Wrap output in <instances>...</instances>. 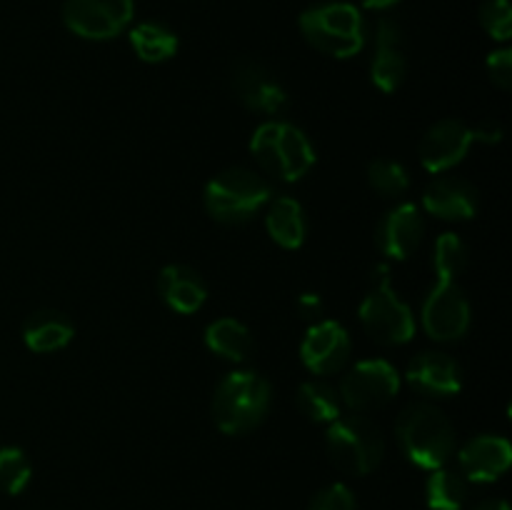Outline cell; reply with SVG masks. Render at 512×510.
<instances>
[{"mask_svg":"<svg viewBox=\"0 0 512 510\" xmlns=\"http://www.w3.org/2000/svg\"><path fill=\"white\" fill-rule=\"evenodd\" d=\"M470 510H510V505L500 498H490V500H480V503L473 505Z\"/></svg>","mask_w":512,"mask_h":510,"instance_id":"d6a6232c","label":"cell"},{"mask_svg":"<svg viewBox=\"0 0 512 510\" xmlns=\"http://www.w3.org/2000/svg\"><path fill=\"white\" fill-rule=\"evenodd\" d=\"M205 345L213 350L215 355L233 363H243L248 355L253 353V335L243 323L233 318H220L208 325L205 330Z\"/></svg>","mask_w":512,"mask_h":510,"instance_id":"7402d4cb","label":"cell"},{"mask_svg":"<svg viewBox=\"0 0 512 510\" xmlns=\"http://www.w3.org/2000/svg\"><path fill=\"white\" fill-rule=\"evenodd\" d=\"M250 150L265 173L285 183H295L315 165V150L308 135L283 120L260 125L250 140Z\"/></svg>","mask_w":512,"mask_h":510,"instance_id":"277c9868","label":"cell"},{"mask_svg":"<svg viewBox=\"0 0 512 510\" xmlns=\"http://www.w3.org/2000/svg\"><path fill=\"white\" fill-rule=\"evenodd\" d=\"M295 403L300 413L313 423H333L335 418H340V408H343L338 390L320 380H305L298 388Z\"/></svg>","mask_w":512,"mask_h":510,"instance_id":"d4e9b609","label":"cell"},{"mask_svg":"<svg viewBox=\"0 0 512 510\" xmlns=\"http://www.w3.org/2000/svg\"><path fill=\"white\" fill-rule=\"evenodd\" d=\"M133 10V0H65L63 20L80 38L108 40L128 28Z\"/></svg>","mask_w":512,"mask_h":510,"instance_id":"8fae6325","label":"cell"},{"mask_svg":"<svg viewBox=\"0 0 512 510\" xmlns=\"http://www.w3.org/2000/svg\"><path fill=\"white\" fill-rule=\"evenodd\" d=\"M512 448L500 435H478L460 448V473L468 483H493L510 468Z\"/></svg>","mask_w":512,"mask_h":510,"instance_id":"2e32d148","label":"cell"},{"mask_svg":"<svg viewBox=\"0 0 512 510\" xmlns=\"http://www.w3.org/2000/svg\"><path fill=\"white\" fill-rule=\"evenodd\" d=\"M425 235V220L418 205L403 203L388 210L375 230L378 250L390 260H405L418 250Z\"/></svg>","mask_w":512,"mask_h":510,"instance_id":"5bb4252c","label":"cell"},{"mask_svg":"<svg viewBox=\"0 0 512 510\" xmlns=\"http://www.w3.org/2000/svg\"><path fill=\"white\" fill-rule=\"evenodd\" d=\"M423 328L425 333L440 343L460 340L470 328V303L465 298L458 278L438 275V283L430 290L423 303Z\"/></svg>","mask_w":512,"mask_h":510,"instance_id":"30bf717a","label":"cell"},{"mask_svg":"<svg viewBox=\"0 0 512 510\" xmlns=\"http://www.w3.org/2000/svg\"><path fill=\"white\" fill-rule=\"evenodd\" d=\"M273 400L270 383L255 370H235L213 393V420L223 433L243 435L265 420Z\"/></svg>","mask_w":512,"mask_h":510,"instance_id":"7a4b0ae2","label":"cell"},{"mask_svg":"<svg viewBox=\"0 0 512 510\" xmlns=\"http://www.w3.org/2000/svg\"><path fill=\"white\" fill-rule=\"evenodd\" d=\"M308 510H358V503L348 485L333 483L313 495Z\"/></svg>","mask_w":512,"mask_h":510,"instance_id":"f546056e","label":"cell"},{"mask_svg":"<svg viewBox=\"0 0 512 510\" xmlns=\"http://www.w3.org/2000/svg\"><path fill=\"white\" fill-rule=\"evenodd\" d=\"M480 25L495 40H510L512 35V10L508 0H485L480 5Z\"/></svg>","mask_w":512,"mask_h":510,"instance_id":"f1b7e54d","label":"cell"},{"mask_svg":"<svg viewBox=\"0 0 512 510\" xmlns=\"http://www.w3.org/2000/svg\"><path fill=\"white\" fill-rule=\"evenodd\" d=\"M488 75L498 88H512V50L503 48L488 55Z\"/></svg>","mask_w":512,"mask_h":510,"instance_id":"4dcf8cb0","label":"cell"},{"mask_svg":"<svg viewBox=\"0 0 512 510\" xmlns=\"http://www.w3.org/2000/svg\"><path fill=\"white\" fill-rule=\"evenodd\" d=\"M33 465L20 448H0V490L8 495H20L30 483Z\"/></svg>","mask_w":512,"mask_h":510,"instance_id":"4316f807","label":"cell"},{"mask_svg":"<svg viewBox=\"0 0 512 510\" xmlns=\"http://www.w3.org/2000/svg\"><path fill=\"white\" fill-rule=\"evenodd\" d=\"M360 323L380 345H403L415 335V318L388 280V268H378V285L360 303Z\"/></svg>","mask_w":512,"mask_h":510,"instance_id":"52a82bcc","label":"cell"},{"mask_svg":"<svg viewBox=\"0 0 512 510\" xmlns=\"http://www.w3.org/2000/svg\"><path fill=\"white\" fill-rule=\"evenodd\" d=\"M230 85H233L235 98L255 113L278 115L288 105V93L278 83V78L265 65L250 58L235 60L230 70Z\"/></svg>","mask_w":512,"mask_h":510,"instance_id":"7c38bea8","label":"cell"},{"mask_svg":"<svg viewBox=\"0 0 512 510\" xmlns=\"http://www.w3.org/2000/svg\"><path fill=\"white\" fill-rule=\"evenodd\" d=\"M160 298L178 313L188 315L203 308L208 298V285L198 270L188 265H165L158 275Z\"/></svg>","mask_w":512,"mask_h":510,"instance_id":"d6986e66","label":"cell"},{"mask_svg":"<svg viewBox=\"0 0 512 510\" xmlns=\"http://www.w3.org/2000/svg\"><path fill=\"white\" fill-rule=\"evenodd\" d=\"M395 438L400 450L418 468H443L455 453V428L448 415L430 403H413L398 415Z\"/></svg>","mask_w":512,"mask_h":510,"instance_id":"6da1fadb","label":"cell"},{"mask_svg":"<svg viewBox=\"0 0 512 510\" xmlns=\"http://www.w3.org/2000/svg\"><path fill=\"white\" fill-rule=\"evenodd\" d=\"M265 225L268 233L280 248L295 250L305 240V213L298 200L293 198H275L270 200L268 213H265Z\"/></svg>","mask_w":512,"mask_h":510,"instance_id":"44dd1931","label":"cell"},{"mask_svg":"<svg viewBox=\"0 0 512 510\" xmlns=\"http://www.w3.org/2000/svg\"><path fill=\"white\" fill-rule=\"evenodd\" d=\"M130 45L145 63H163L178 53V35L163 23H140L130 30Z\"/></svg>","mask_w":512,"mask_h":510,"instance_id":"cb8c5ba5","label":"cell"},{"mask_svg":"<svg viewBox=\"0 0 512 510\" xmlns=\"http://www.w3.org/2000/svg\"><path fill=\"white\" fill-rule=\"evenodd\" d=\"M400 0H363V5L368 10H388L393 8V5H398Z\"/></svg>","mask_w":512,"mask_h":510,"instance_id":"836d02e7","label":"cell"},{"mask_svg":"<svg viewBox=\"0 0 512 510\" xmlns=\"http://www.w3.org/2000/svg\"><path fill=\"white\" fill-rule=\"evenodd\" d=\"M368 180L383 198H400L410 188V175L398 160L378 158L368 165Z\"/></svg>","mask_w":512,"mask_h":510,"instance_id":"484cf974","label":"cell"},{"mask_svg":"<svg viewBox=\"0 0 512 510\" xmlns=\"http://www.w3.org/2000/svg\"><path fill=\"white\" fill-rule=\"evenodd\" d=\"M400 375L388 360H360L340 380V403L355 413L378 410L398 395Z\"/></svg>","mask_w":512,"mask_h":510,"instance_id":"9c48e42d","label":"cell"},{"mask_svg":"<svg viewBox=\"0 0 512 510\" xmlns=\"http://www.w3.org/2000/svg\"><path fill=\"white\" fill-rule=\"evenodd\" d=\"M423 208L443 220H470L478 213V190L465 178L443 175L425 188Z\"/></svg>","mask_w":512,"mask_h":510,"instance_id":"ac0fdd59","label":"cell"},{"mask_svg":"<svg viewBox=\"0 0 512 510\" xmlns=\"http://www.w3.org/2000/svg\"><path fill=\"white\" fill-rule=\"evenodd\" d=\"M405 380L420 395L448 398V395H458L463 388V370L450 355L433 350V353H420L410 360Z\"/></svg>","mask_w":512,"mask_h":510,"instance_id":"9a60e30c","label":"cell"},{"mask_svg":"<svg viewBox=\"0 0 512 510\" xmlns=\"http://www.w3.org/2000/svg\"><path fill=\"white\" fill-rule=\"evenodd\" d=\"M325 443L333 463L348 475H368L383 463V433L363 415L335 418L325 433Z\"/></svg>","mask_w":512,"mask_h":510,"instance_id":"8992f818","label":"cell"},{"mask_svg":"<svg viewBox=\"0 0 512 510\" xmlns=\"http://www.w3.org/2000/svg\"><path fill=\"white\" fill-rule=\"evenodd\" d=\"M73 323L58 310H38L23 325V340L35 353H53L73 340Z\"/></svg>","mask_w":512,"mask_h":510,"instance_id":"ffe728a7","label":"cell"},{"mask_svg":"<svg viewBox=\"0 0 512 510\" xmlns=\"http://www.w3.org/2000/svg\"><path fill=\"white\" fill-rule=\"evenodd\" d=\"M298 313H300V318L308 320L310 325L320 323V320H323V315H325V303H323V298H320V295H315V293L300 295V300H298Z\"/></svg>","mask_w":512,"mask_h":510,"instance_id":"1f68e13d","label":"cell"},{"mask_svg":"<svg viewBox=\"0 0 512 510\" xmlns=\"http://www.w3.org/2000/svg\"><path fill=\"white\" fill-rule=\"evenodd\" d=\"M273 198V188L250 168H228L205 185V210L225 225L248 223Z\"/></svg>","mask_w":512,"mask_h":510,"instance_id":"3957f363","label":"cell"},{"mask_svg":"<svg viewBox=\"0 0 512 510\" xmlns=\"http://www.w3.org/2000/svg\"><path fill=\"white\" fill-rule=\"evenodd\" d=\"M500 135L503 133H500L498 125L470 128L463 120H438L435 125H430L428 133L420 140V163L428 173H445L453 165H458L475 143H498Z\"/></svg>","mask_w":512,"mask_h":510,"instance_id":"ba28073f","label":"cell"},{"mask_svg":"<svg viewBox=\"0 0 512 510\" xmlns=\"http://www.w3.org/2000/svg\"><path fill=\"white\" fill-rule=\"evenodd\" d=\"M468 500V480L460 470L435 468L425 483V503L430 510H460Z\"/></svg>","mask_w":512,"mask_h":510,"instance_id":"603a6c76","label":"cell"},{"mask_svg":"<svg viewBox=\"0 0 512 510\" xmlns=\"http://www.w3.org/2000/svg\"><path fill=\"white\" fill-rule=\"evenodd\" d=\"M300 358L305 368L315 375H330L345 368L350 358L348 330L335 320H320L310 325L300 345Z\"/></svg>","mask_w":512,"mask_h":510,"instance_id":"4fadbf2b","label":"cell"},{"mask_svg":"<svg viewBox=\"0 0 512 510\" xmlns=\"http://www.w3.org/2000/svg\"><path fill=\"white\" fill-rule=\"evenodd\" d=\"M305 40L330 58H353L365 45V20L353 3H320L300 15Z\"/></svg>","mask_w":512,"mask_h":510,"instance_id":"5b68a950","label":"cell"},{"mask_svg":"<svg viewBox=\"0 0 512 510\" xmlns=\"http://www.w3.org/2000/svg\"><path fill=\"white\" fill-rule=\"evenodd\" d=\"M468 265V250H465L463 240L453 233H443L435 240V253H433V268L435 275H453L460 278V273Z\"/></svg>","mask_w":512,"mask_h":510,"instance_id":"83f0119b","label":"cell"},{"mask_svg":"<svg viewBox=\"0 0 512 510\" xmlns=\"http://www.w3.org/2000/svg\"><path fill=\"white\" fill-rule=\"evenodd\" d=\"M405 70H408V63H405L400 25L390 18H380L378 28H375V55L373 65H370V78L383 93H395L403 85Z\"/></svg>","mask_w":512,"mask_h":510,"instance_id":"e0dca14e","label":"cell"}]
</instances>
